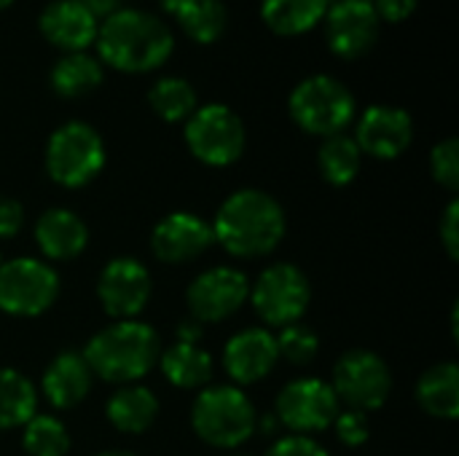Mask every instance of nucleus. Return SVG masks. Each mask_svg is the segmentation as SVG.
Masks as SVG:
<instances>
[{"label": "nucleus", "instance_id": "f257e3e1", "mask_svg": "<svg viewBox=\"0 0 459 456\" xmlns=\"http://www.w3.org/2000/svg\"><path fill=\"white\" fill-rule=\"evenodd\" d=\"M94 43L100 62L121 73H151L172 54L175 35L167 22L151 11L118 8L100 22Z\"/></svg>", "mask_w": 459, "mask_h": 456}, {"label": "nucleus", "instance_id": "f03ea898", "mask_svg": "<svg viewBox=\"0 0 459 456\" xmlns=\"http://www.w3.org/2000/svg\"><path fill=\"white\" fill-rule=\"evenodd\" d=\"M285 234V212L274 196L258 188L231 194L215 215L212 237L237 258L272 253Z\"/></svg>", "mask_w": 459, "mask_h": 456}, {"label": "nucleus", "instance_id": "7ed1b4c3", "mask_svg": "<svg viewBox=\"0 0 459 456\" xmlns=\"http://www.w3.org/2000/svg\"><path fill=\"white\" fill-rule=\"evenodd\" d=\"M83 360L100 379L113 384H132L156 366L159 336L145 323L118 320L86 344Z\"/></svg>", "mask_w": 459, "mask_h": 456}, {"label": "nucleus", "instance_id": "20e7f679", "mask_svg": "<svg viewBox=\"0 0 459 456\" xmlns=\"http://www.w3.org/2000/svg\"><path fill=\"white\" fill-rule=\"evenodd\" d=\"M194 433L215 449L242 446L258 427L255 409L250 398L237 387H210L204 390L191 411Z\"/></svg>", "mask_w": 459, "mask_h": 456}, {"label": "nucleus", "instance_id": "39448f33", "mask_svg": "<svg viewBox=\"0 0 459 456\" xmlns=\"http://www.w3.org/2000/svg\"><path fill=\"white\" fill-rule=\"evenodd\" d=\"M288 108L293 121L304 132L331 137V134H342L352 124L355 97L339 78L320 73L296 83Z\"/></svg>", "mask_w": 459, "mask_h": 456}, {"label": "nucleus", "instance_id": "423d86ee", "mask_svg": "<svg viewBox=\"0 0 459 456\" xmlns=\"http://www.w3.org/2000/svg\"><path fill=\"white\" fill-rule=\"evenodd\" d=\"M105 167V142L100 132L83 121L62 124L46 145V172L65 188L91 183Z\"/></svg>", "mask_w": 459, "mask_h": 456}, {"label": "nucleus", "instance_id": "0eeeda50", "mask_svg": "<svg viewBox=\"0 0 459 456\" xmlns=\"http://www.w3.org/2000/svg\"><path fill=\"white\" fill-rule=\"evenodd\" d=\"M186 142L199 161L210 167H229L245 151V124L231 108L210 102L188 116Z\"/></svg>", "mask_w": 459, "mask_h": 456}, {"label": "nucleus", "instance_id": "6e6552de", "mask_svg": "<svg viewBox=\"0 0 459 456\" xmlns=\"http://www.w3.org/2000/svg\"><path fill=\"white\" fill-rule=\"evenodd\" d=\"M59 296L56 271L38 258H13L0 263V312L13 317H38Z\"/></svg>", "mask_w": 459, "mask_h": 456}, {"label": "nucleus", "instance_id": "1a4fd4ad", "mask_svg": "<svg viewBox=\"0 0 459 456\" xmlns=\"http://www.w3.org/2000/svg\"><path fill=\"white\" fill-rule=\"evenodd\" d=\"M253 306L266 325L285 328L304 317L312 290L307 274L293 263H274L261 271L258 282L250 290Z\"/></svg>", "mask_w": 459, "mask_h": 456}, {"label": "nucleus", "instance_id": "9d476101", "mask_svg": "<svg viewBox=\"0 0 459 456\" xmlns=\"http://www.w3.org/2000/svg\"><path fill=\"white\" fill-rule=\"evenodd\" d=\"M390 368L374 352L352 349L333 368V392L350 411H379L390 398Z\"/></svg>", "mask_w": 459, "mask_h": 456}, {"label": "nucleus", "instance_id": "9b49d317", "mask_svg": "<svg viewBox=\"0 0 459 456\" xmlns=\"http://www.w3.org/2000/svg\"><path fill=\"white\" fill-rule=\"evenodd\" d=\"M336 414L339 398L323 379H296L277 395L274 417L293 433H320L333 425Z\"/></svg>", "mask_w": 459, "mask_h": 456}, {"label": "nucleus", "instance_id": "f8f14e48", "mask_svg": "<svg viewBox=\"0 0 459 456\" xmlns=\"http://www.w3.org/2000/svg\"><path fill=\"white\" fill-rule=\"evenodd\" d=\"M250 296L247 277L231 266H215L199 274L188 288V309L196 323H218L242 309Z\"/></svg>", "mask_w": 459, "mask_h": 456}, {"label": "nucleus", "instance_id": "ddd939ff", "mask_svg": "<svg viewBox=\"0 0 459 456\" xmlns=\"http://www.w3.org/2000/svg\"><path fill=\"white\" fill-rule=\"evenodd\" d=\"M323 22L328 46L344 59L363 56L374 48L382 24L371 0H333Z\"/></svg>", "mask_w": 459, "mask_h": 456}, {"label": "nucleus", "instance_id": "4468645a", "mask_svg": "<svg viewBox=\"0 0 459 456\" xmlns=\"http://www.w3.org/2000/svg\"><path fill=\"white\" fill-rule=\"evenodd\" d=\"M97 298L110 317L132 320L137 317L151 298V274L134 258L110 261L97 282Z\"/></svg>", "mask_w": 459, "mask_h": 456}, {"label": "nucleus", "instance_id": "2eb2a0df", "mask_svg": "<svg viewBox=\"0 0 459 456\" xmlns=\"http://www.w3.org/2000/svg\"><path fill=\"white\" fill-rule=\"evenodd\" d=\"M414 137V121L403 108L395 105H374L368 108L355 132V142L360 153L377 159H395L401 156Z\"/></svg>", "mask_w": 459, "mask_h": 456}, {"label": "nucleus", "instance_id": "dca6fc26", "mask_svg": "<svg viewBox=\"0 0 459 456\" xmlns=\"http://www.w3.org/2000/svg\"><path fill=\"white\" fill-rule=\"evenodd\" d=\"M215 242L212 226L194 212L167 215L151 237L153 255L164 263H188Z\"/></svg>", "mask_w": 459, "mask_h": 456}, {"label": "nucleus", "instance_id": "f3484780", "mask_svg": "<svg viewBox=\"0 0 459 456\" xmlns=\"http://www.w3.org/2000/svg\"><path fill=\"white\" fill-rule=\"evenodd\" d=\"M48 43L67 51H86L100 30V19L81 0H51L38 19Z\"/></svg>", "mask_w": 459, "mask_h": 456}, {"label": "nucleus", "instance_id": "a211bd4d", "mask_svg": "<svg viewBox=\"0 0 459 456\" xmlns=\"http://www.w3.org/2000/svg\"><path fill=\"white\" fill-rule=\"evenodd\" d=\"M277 360H280L277 341H274V333H269L266 328L239 331L237 336L229 339L223 349V366L229 376L239 384L261 382L264 376L272 374Z\"/></svg>", "mask_w": 459, "mask_h": 456}, {"label": "nucleus", "instance_id": "6ab92c4d", "mask_svg": "<svg viewBox=\"0 0 459 456\" xmlns=\"http://www.w3.org/2000/svg\"><path fill=\"white\" fill-rule=\"evenodd\" d=\"M35 242L48 261H73L75 255L83 253L89 242V228L75 212L65 207H54L38 218Z\"/></svg>", "mask_w": 459, "mask_h": 456}, {"label": "nucleus", "instance_id": "aec40b11", "mask_svg": "<svg viewBox=\"0 0 459 456\" xmlns=\"http://www.w3.org/2000/svg\"><path fill=\"white\" fill-rule=\"evenodd\" d=\"M91 376L94 374H91L89 363L83 360V355L62 352L48 363L40 390L54 409H73L89 395Z\"/></svg>", "mask_w": 459, "mask_h": 456}, {"label": "nucleus", "instance_id": "412c9836", "mask_svg": "<svg viewBox=\"0 0 459 456\" xmlns=\"http://www.w3.org/2000/svg\"><path fill=\"white\" fill-rule=\"evenodd\" d=\"M161 8L196 43H215L229 24L223 0H159Z\"/></svg>", "mask_w": 459, "mask_h": 456}, {"label": "nucleus", "instance_id": "4be33fe9", "mask_svg": "<svg viewBox=\"0 0 459 456\" xmlns=\"http://www.w3.org/2000/svg\"><path fill=\"white\" fill-rule=\"evenodd\" d=\"M159 414V400L148 387L126 384L124 390L113 392L108 400V419L116 430L140 435L145 433Z\"/></svg>", "mask_w": 459, "mask_h": 456}, {"label": "nucleus", "instance_id": "5701e85b", "mask_svg": "<svg viewBox=\"0 0 459 456\" xmlns=\"http://www.w3.org/2000/svg\"><path fill=\"white\" fill-rule=\"evenodd\" d=\"M420 406L438 419L459 417V368L457 363H441L422 374L417 384Z\"/></svg>", "mask_w": 459, "mask_h": 456}, {"label": "nucleus", "instance_id": "b1692460", "mask_svg": "<svg viewBox=\"0 0 459 456\" xmlns=\"http://www.w3.org/2000/svg\"><path fill=\"white\" fill-rule=\"evenodd\" d=\"M333 0H261V16L277 35H301L317 27Z\"/></svg>", "mask_w": 459, "mask_h": 456}, {"label": "nucleus", "instance_id": "393cba45", "mask_svg": "<svg viewBox=\"0 0 459 456\" xmlns=\"http://www.w3.org/2000/svg\"><path fill=\"white\" fill-rule=\"evenodd\" d=\"M51 86L59 97H83L102 83V62L89 51H67L51 67Z\"/></svg>", "mask_w": 459, "mask_h": 456}, {"label": "nucleus", "instance_id": "a878e982", "mask_svg": "<svg viewBox=\"0 0 459 456\" xmlns=\"http://www.w3.org/2000/svg\"><path fill=\"white\" fill-rule=\"evenodd\" d=\"M161 374L169 384L183 390L204 387L212 376V357L199 344H183L178 341L161 355Z\"/></svg>", "mask_w": 459, "mask_h": 456}, {"label": "nucleus", "instance_id": "bb28decb", "mask_svg": "<svg viewBox=\"0 0 459 456\" xmlns=\"http://www.w3.org/2000/svg\"><path fill=\"white\" fill-rule=\"evenodd\" d=\"M35 406L38 392L32 382L13 368H0V430L24 427L35 417Z\"/></svg>", "mask_w": 459, "mask_h": 456}, {"label": "nucleus", "instance_id": "cd10ccee", "mask_svg": "<svg viewBox=\"0 0 459 456\" xmlns=\"http://www.w3.org/2000/svg\"><path fill=\"white\" fill-rule=\"evenodd\" d=\"M360 148L355 142V137L350 134H331L323 140L317 161H320V172L331 185H350L358 172H360Z\"/></svg>", "mask_w": 459, "mask_h": 456}, {"label": "nucleus", "instance_id": "c85d7f7f", "mask_svg": "<svg viewBox=\"0 0 459 456\" xmlns=\"http://www.w3.org/2000/svg\"><path fill=\"white\" fill-rule=\"evenodd\" d=\"M148 102L156 110V116H161L169 124L188 121V116L196 110V89L186 78L167 75V78H159L151 86Z\"/></svg>", "mask_w": 459, "mask_h": 456}, {"label": "nucleus", "instance_id": "c756f323", "mask_svg": "<svg viewBox=\"0 0 459 456\" xmlns=\"http://www.w3.org/2000/svg\"><path fill=\"white\" fill-rule=\"evenodd\" d=\"M22 446L30 456H65L70 449V435L65 425L54 417H32L24 425Z\"/></svg>", "mask_w": 459, "mask_h": 456}, {"label": "nucleus", "instance_id": "7c9ffc66", "mask_svg": "<svg viewBox=\"0 0 459 456\" xmlns=\"http://www.w3.org/2000/svg\"><path fill=\"white\" fill-rule=\"evenodd\" d=\"M274 341H277L280 357H285L293 366H304V363L315 360L317 347H320L315 331H309L307 325H299V323L280 328V333L274 336Z\"/></svg>", "mask_w": 459, "mask_h": 456}, {"label": "nucleus", "instance_id": "2f4dec72", "mask_svg": "<svg viewBox=\"0 0 459 456\" xmlns=\"http://www.w3.org/2000/svg\"><path fill=\"white\" fill-rule=\"evenodd\" d=\"M430 172L438 185L457 191L459 188V142L457 137H449L438 142L430 153Z\"/></svg>", "mask_w": 459, "mask_h": 456}, {"label": "nucleus", "instance_id": "473e14b6", "mask_svg": "<svg viewBox=\"0 0 459 456\" xmlns=\"http://www.w3.org/2000/svg\"><path fill=\"white\" fill-rule=\"evenodd\" d=\"M336 435L344 446H363L368 441V422L360 411H344L333 419Z\"/></svg>", "mask_w": 459, "mask_h": 456}, {"label": "nucleus", "instance_id": "72a5a7b5", "mask_svg": "<svg viewBox=\"0 0 459 456\" xmlns=\"http://www.w3.org/2000/svg\"><path fill=\"white\" fill-rule=\"evenodd\" d=\"M266 456H328L325 449L312 441L309 435H288V438H280Z\"/></svg>", "mask_w": 459, "mask_h": 456}, {"label": "nucleus", "instance_id": "f704fd0d", "mask_svg": "<svg viewBox=\"0 0 459 456\" xmlns=\"http://www.w3.org/2000/svg\"><path fill=\"white\" fill-rule=\"evenodd\" d=\"M24 226V210L16 199L0 196V239H11Z\"/></svg>", "mask_w": 459, "mask_h": 456}, {"label": "nucleus", "instance_id": "c9c22d12", "mask_svg": "<svg viewBox=\"0 0 459 456\" xmlns=\"http://www.w3.org/2000/svg\"><path fill=\"white\" fill-rule=\"evenodd\" d=\"M441 242H444V247H446V253H449V258L452 261H457L459 258V204L457 202H452L449 207H446V212H444V220H441Z\"/></svg>", "mask_w": 459, "mask_h": 456}, {"label": "nucleus", "instance_id": "e433bc0d", "mask_svg": "<svg viewBox=\"0 0 459 456\" xmlns=\"http://www.w3.org/2000/svg\"><path fill=\"white\" fill-rule=\"evenodd\" d=\"M371 3L377 16L385 22H406L420 5V0H371Z\"/></svg>", "mask_w": 459, "mask_h": 456}, {"label": "nucleus", "instance_id": "4c0bfd02", "mask_svg": "<svg viewBox=\"0 0 459 456\" xmlns=\"http://www.w3.org/2000/svg\"><path fill=\"white\" fill-rule=\"evenodd\" d=\"M202 333H204L202 331V323H196L194 317L178 325V341H183V344H199L202 341Z\"/></svg>", "mask_w": 459, "mask_h": 456}, {"label": "nucleus", "instance_id": "58836bf2", "mask_svg": "<svg viewBox=\"0 0 459 456\" xmlns=\"http://www.w3.org/2000/svg\"><path fill=\"white\" fill-rule=\"evenodd\" d=\"M100 22L105 19V16H110L113 11H118L121 8V0H81Z\"/></svg>", "mask_w": 459, "mask_h": 456}, {"label": "nucleus", "instance_id": "ea45409f", "mask_svg": "<svg viewBox=\"0 0 459 456\" xmlns=\"http://www.w3.org/2000/svg\"><path fill=\"white\" fill-rule=\"evenodd\" d=\"M277 427H280V419L272 414V417H266V419H261V430L266 433V435H272V433H277Z\"/></svg>", "mask_w": 459, "mask_h": 456}, {"label": "nucleus", "instance_id": "a19ab883", "mask_svg": "<svg viewBox=\"0 0 459 456\" xmlns=\"http://www.w3.org/2000/svg\"><path fill=\"white\" fill-rule=\"evenodd\" d=\"M100 456H134V454H129V452H105V454H100Z\"/></svg>", "mask_w": 459, "mask_h": 456}, {"label": "nucleus", "instance_id": "79ce46f5", "mask_svg": "<svg viewBox=\"0 0 459 456\" xmlns=\"http://www.w3.org/2000/svg\"><path fill=\"white\" fill-rule=\"evenodd\" d=\"M11 3H13V0H0V11H3V8H8Z\"/></svg>", "mask_w": 459, "mask_h": 456}, {"label": "nucleus", "instance_id": "37998d69", "mask_svg": "<svg viewBox=\"0 0 459 456\" xmlns=\"http://www.w3.org/2000/svg\"><path fill=\"white\" fill-rule=\"evenodd\" d=\"M0 263H3V261H0Z\"/></svg>", "mask_w": 459, "mask_h": 456}]
</instances>
